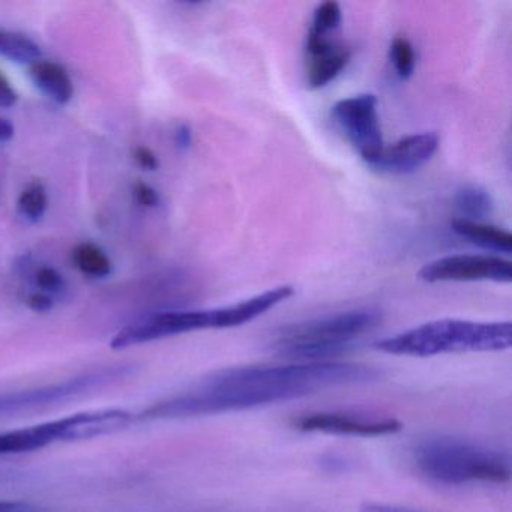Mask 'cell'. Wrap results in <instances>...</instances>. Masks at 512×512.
Instances as JSON below:
<instances>
[{"instance_id": "cell-23", "label": "cell", "mask_w": 512, "mask_h": 512, "mask_svg": "<svg viewBox=\"0 0 512 512\" xmlns=\"http://www.w3.org/2000/svg\"><path fill=\"white\" fill-rule=\"evenodd\" d=\"M134 160L137 161L140 167L143 170H149V172H154L160 167V161H158L157 155L151 151V149L146 148V146H137L134 149Z\"/></svg>"}, {"instance_id": "cell-12", "label": "cell", "mask_w": 512, "mask_h": 512, "mask_svg": "<svg viewBox=\"0 0 512 512\" xmlns=\"http://www.w3.org/2000/svg\"><path fill=\"white\" fill-rule=\"evenodd\" d=\"M307 52L310 56L307 82L310 89H322L334 82L350 62L349 49L328 40V37L308 35Z\"/></svg>"}, {"instance_id": "cell-9", "label": "cell", "mask_w": 512, "mask_h": 512, "mask_svg": "<svg viewBox=\"0 0 512 512\" xmlns=\"http://www.w3.org/2000/svg\"><path fill=\"white\" fill-rule=\"evenodd\" d=\"M418 277L427 283H448V281L511 283L512 263L502 257L488 256V254H452L422 266Z\"/></svg>"}, {"instance_id": "cell-27", "label": "cell", "mask_w": 512, "mask_h": 512, "mask_svg": "<svg viewBox=\"0 0 512 512\" xmlns=\"http://www.w3.org/2000/svg\"><path fill=\"white\" fill-rule=\"evenodd\" d=\"M175 143L181 151H187L193 143V131L190 125L181 124L175 131Z\"/></svg>"}, {"instance_id": "cell-22", "label": "cell", "mask_w": 512, "mask_h": 512, "mask_svg": "<svg viewBox=\"0 0 512 512\" xmlns=\"http://www.w3.org/2000/svg\"><path fill=\"white\" fill-rule=\"evenodd\" d=\"M134 197L145 208H155L160 203V194L145 182H137L133 188Z\"/></svg>"}, {"instance_id": "cell-24", "label": "cell", "mask_w": 512, "mask_h": 512, "mask_svg": "<svg viewBox=\"0 0 512 512\" xmlns=\"http://www.w3.org/2000/svg\"><path fill=\"white\" fill-rule=\"evenodd\" d=\"M17 100H19L17 92L14 91L7 77L0 73V109H10V107L16 106Z\"/></svg>"}, {"instance_id": "cell-17", "label": "cell", "mask_w": 512, "mask_h": 512, "mask_svg": "<svg viewBox=\"0 0 512 512\" xmlns=\"http://www.w3.org/2000/svg\"><path fill=\"white\" fill-rule=\"evenodd\" d=\"M73 259L77 268L88 277L104 278L112 272V260L98 245L91 244V242L77 245Z\"/></svg>"}, {"instance_id": "cell-25", "label": "cell", "mask_w": 512, "mask_h": 512, "mask_svg": "<svg viewBox=\"0 0 512 512\" xmlns=\"http://www.w3.org/2000/svg\"><path fill=\"white\" fill-rule=\"evenodd\" d=\"M361 512H425L421 509L407 508V506L389 505V503L365 502L361 505Z\"/></svg>"}, {"instance_id": "cell-19", "label": "cell", "mask_w": 512, "mask_h": 512, "mask_svg": "<svg viewBox=\"0 0 512 512\" xmlns=\"http://www.w3.org/2000/svg\"><path fill=\"white\" fill-rule=\"evenodd\" d=\"M389 59L397 71L398 77L409 80L415 73L416 55L412 43L407 38L397 37L389 47Z\"/></svg>"}, {"instance_id": "cell-5", "label": "cell", "mask_w": 512, "mask_h": 512, "mask_svg": "<svg viewBox=\"0 0 512 512\" xmlns=\"http://www.w3.org/2000/svg\"><path fill=\"white\" fill-rule=\"evenodd\" d=\"M415 461L425 476L442 484H505L511 478L508 457L494 449L452 437L422 440L415 448Z\"/></svg>"}, {"instance_id": "cell-10", "label": "cell", "mask_w": 512, "mask_h": 512, "mask_svg": "<svg viewBox=\"0 0 512 512\" xmlns=\"http://www.w3.org/2000/svg\"><path fill=\"white\" fill-rule=\"evenodd\" d=\"M295 428L310 433L346 434V436H386L403 428L397 419H365L344 413H310L296 419Z\"/></svg>"}, {"instance_id": "cell-3", "label": "cell", "mask_w": 512, "mask_h": 512, "mask_svg": "<svg viewBox=\"0 0 512 512\" xmlns=\"http://www.w3.org/2000/svg\"><path fill=\"white\" fill-rule=\"evenodd\" d=\"M512 346L511 322L440 319L376 343L380 352L397 356H428L458 352H502Z\"/></svg>"}, {"instance_id": "cell-13", "label": "cell", "mask_w": 512, "mask_h": 512, "mask_svg": "<svg viewBox=\"0 0 512 512\" xmlns=\"http://www.w3.org/2000/svg\"><path fill=\"white\" fill-rule=\"evenodd\" d=\"M29 76L34 85L55 103L64 106L73 100V80L62 65L40 59L29 68Z\"/></svg>"}, {"instance_id": "cell-14", "label": "cell", "mask_w": 512, "mask_h": 512, "mask_svg": "<svg viewBox=\"0 0 512 512\" xmlns=\"http://www.w3.org/2000/svg\"><path fill=\"white\" fill-rule=\"evenodd\" d=\"M451 227L458 236L484 248V250L503 254L512 253L511 233L500 229V227L481 223V221L461 220V218L452 221Z\"/></svg>"}, {"instance_id": "cell-20", "label": "cell", "mask_w": 512, "mask_h": 512, "mask_svg": "<svg viewBox=\"0 0 512 512\" xmlns=\"http://www.w3.org/2000/svg\"><path fill=\"white\" fill-rule=\"evenodd\" d=\"M341 7L337 2H323L314 10L313 22L308 35L313 37H328L329 32L335 31L340 26Z\"/></svg>"}, {"instance_id": "cell-29", "label": "cell", "mask_w": 512, "mask_h": 512, "mask_svg": "<svg viewBox=\"0 0 512 512\" xmlns=\"http://www.w3.org/2000/svg\"><path fill=\"white\" fill-rule=\"evenodd\" d=\"M14 125L7 118L0 116V143L10 142L14 137Z\"/></svg>"}, {"instance_id": "cell-2", "label": "cell", "mask_w": 512, "mask_h": 512, "mask_svg": "<svg viewBox=\"0 0 512 512\" xmlns=\"http://www.w3.org/2000/svg\"><path fill=\"white\" fill-rule=\"evenodd\" d=\"M293 293L295 289L289 284H284L227 307L152 314L121 329L113 337L110 346L113 349H127L202 329L235 328L268 313L281 302L292 298Z\"/></svg>"}, {"instance_id": "cell-6", "label": "cell", "mask_w": 512, "mask_h": 512, "mask_svg": "<svg viewBox=\"0 0 512 512\" xmlns=\"http://www.w3.org/2000/svg\"><path fill=\"white\" fill-rule=\"evenodd\" d=\"M134 415L124 409L76 413L34 427L0 433V455L25 454L61 442L92 439L124 430Z\"/></svg>"}, {"instance_id": "cell-26", "label": "cell", "mask_w": 512, "mask_h": 512, "mask_svg": "<svg viewBox=\"0 0 512 512\" xmlns=\"http://www.w3.org/2000/svg\"><path fill=\"white\" fill-rule=\"evenodd\" d=\"M28 305L31 310L38 311V313H46L53 308L52 296L44 292L32 293L28 298Z\"/></svg>"}, {"instance_id": "cell-16", "label": "cell", "mask_w": 512, "mask_h": 512, "mask_svg": "<svg viewBox=\"0 0 512 512\" xmlns=\"http://www.w3.org/2000/svg\"><path fill=\"white\" fill-rule=\"evenodd\" d=\"M0 56L19 64H34L40 61L41 50L35 41L19 32L0 29Z\"/></svg>"}, {"instance_id": "cell-21", "label": "cell", "mask_w": 512, "mask_h": 512, "mask_svg": "<svg viewBox=\"0 0 512 512\" xmlns=\"http://www.w3.org/2000/svg\"><path fill=\"white\" fill-rule=\"evenodd\" d=\"M35 281H37V286L44 293L58 292L65 284L64 277L56 269L50 268V266H43V268L38 269Z\"/></svg>"}, {"instance_id": "cell-18", "label": "cell", "mask_w": 512, "mask_h": 512, "mask_svg": "<svg viewBox=\"0 0 512 512\" xmlns=\"http://www.w3.org/2000/svg\"><path fill=\"white\" fill-rule=\"evenodd\" d=\"M49 205L47 191L43 184L34 182L19 197V212L26 220L37 223L44 217Z\"/></svg>"}, {"instance_id": "cell-11", "label": "cell", "mask_w": 512, "mask_h": 512, "mask_svg": "<svg viewBox=\"0 0 512 512\" xmlns=\"http://www.w3.org/2000/svg\"><path fill=\"white\" fill-rule=\"evenodd\" d=\"M437 148L439 136L436 133L412 134L385 146L371 167L391 175H409L428 163Z\"/></svg>"}, {"instance_id": "cell-15", "label": "cell", "mask_w": 512, "mask_h": 512, "mask_svg": "<svg viewBox=\"0 0 512 512\" xmlns=\"http://www.w3.org/2000/svg\"><path fill=\"white\" fill-rule=\"evenodd\" d=\"M455 209L460 212L461 220L484 221L494 211L491 194L478 184H466L455 191Z\"/></svg>"}, {"instance_id": "cell-7", "label": "cell", "mask_w": 512, "mask_h": 512, "mask_svg": "<svg viewBox=\"0 0 512 512\" xmlns=\"http://www.w3.org/2000/svg\"><path fill=\"white\" fill-rule=\"evenodd\" d=\"M133 367L116 365L89 371L62 382L23 391L8 392L0 395V418L34 412L47 407L61 406L71 400L95 394L101 389L118 385L133 376Z\"/></svg>"}, {"instance_id": "cell-4", "label": "cell", "mask_w": 512, "mask_h": 512, "mask_svg": "<svg viewBox=\"0 0 512 512\" xmlns=\"http://www.w3.org/2000/svg\"><path fill=\"white\" fill-rule=\"evenodd\" d=\"M382 319L379 308L362 307L295 323L280 331L274 349L302 362L323 361L370 334Z\"/></svg>"}, {"instance_id": "cell-8", "label": "cell", "mask_w": 512, "mask_h": 512, "mask_svg": "<svg viewBox=\"0 0 512 512\" xmlns=\"http://www.w3.org/2000/svg\"><path fill=\"white\" fill-rule=\"evenodd\" d=\"M332 116L362 160L373 166L385 148L376 95L344 98L334 104Z\"/></svg>"}, {"instance_id": "cell-1", "label": "cell", "mask_w": 512, "mask_h": 512, "mask_svg": "<svg viewBox=\"0 0 512 512\" xmlns=\"http://www.w3.org/2000/svg\"><path fill=\"white\" fill-rule=\"evenodd\" d=\"M377 376L379 371L368 365L334 361L227 368L182 394L152 404L139 413V419L163 421L253 409L329 386L371 382Z\"/></svg>"}, {"instance_id": "cell-28", "label": "cell", "mask_w": 512, "mask_h": 512, "mask_svg": "<svg viewBox=\"0 0 512 512\" xmlns=\"http://www.w3.org/2000/svg\"><path fill=\"white\" fill-rule=\"evenodd\" d=\"M0 512H31V506L13 500H0Z\"/></svg>"}]
</instances>
